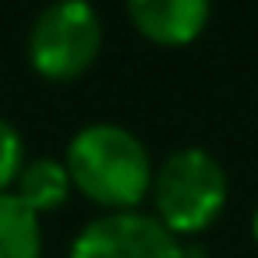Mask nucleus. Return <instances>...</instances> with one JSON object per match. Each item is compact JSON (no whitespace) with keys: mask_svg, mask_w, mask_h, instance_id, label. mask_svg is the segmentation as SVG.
I'll use <instances>...</instances> for the list:
<instances>
[{"mask_svg":"<svg viewBox=\"0 0 258 258\" xmlns=\"http://www.w3.org/2000/svg\"><path fill=\"white\" fill-rule=\"evenodd\" d=\"M64 166L71 187L106 212H135L152 191V156L145 142L110 120L85 124L71 135Z\"/></svg>","mask_w":258,"mask_h":258,"instance_id":"f257e3e1","label":"nucleus"},{"mask_svg":"<svg viewBox=\"0 0 258 258\" xmlns=\"http://www.w3.org/2000/svg\"><path fill=\"white\" fill-rule=\"evenodd\" d=\"M152 216L180 240L209 230L226 209V170L205 149H177L152 173Z\"/></svg>","mask_w":258,"mask_h":258,"instance_id":"f03ea898","label":"nucleus"},{"mask_svg":"<svg viewBox=\"0 0 258 258\" xmlns=\"http://www.w3.org/2000/svg\"><path fill=\"white\" fill-rule=\"evenodd\" d=\"M103 50V18L89 0H53L46 4L25 39V57L32 71L46 82L82 78Z\"/></svg>","mask_w":258,"mask_h":258,"instance_id":"7ed1b4c3","label":"nucleus"},{"mask_svg":"<svg viewBox=\"0 0 258 258\" xmlns=\"http://www.w3.org/2000/svg\"><path fill=\"white\" fill-rule=\"evenodd\" d=\"M68 258H187V251L152 212L135 209L89 219L75 233Z\"/></svg>","mask_w":258,"mask_h":258,"instance_id":"20e7f679","label":"nucleus"},{"mask_svg":"<svg viewBox=\"0 0 258 258\" xmlns=\"http://www.w3.org/2000/svg\"><path fill=\"white\" fill-rule=\"evenodd\" d=\"M127 18L138 36L156 46L195 43L212 15V0H124Z\"/></svg>","mask_w":258,"mask_h":258,"instance_id":"39448f33","label":"nucleus"},{"mask_svg":"<svg viewBox=\"0 0 258 258\" xmlns=\"http://www.w3.org/2000/svg\"><path fill=\"white\" fill-rule=\"evenodd\" d=\"M36 216H46V212H57L64 209V202L71 198V177H68V166L64 159H53V156H36V159H25L15 187H11Z\"/></svg>","mask_w":258,"mask_h":258,"instance_id":"423d86ee","label":"nucleus"},{"mask_svg":"<svg viewBox=\"0 0 258 258\" xmlns=\"http://www.w3.org/2000/svg\"><path fill=\"white\" fill-rule=\"evenodd\" d=\"M0 258H43V223L15 195H0Z\"/></svg>","mask_w":258,"mask_h":258,"instance_id":"0eeeda50","label":"nucleus"},{"mask_svg":"<svg viewBox=\"0 0 258 258\" xmlns=\"http://www.w3.org/2000/svg\"><path fill=\"white\" fill-rule=\"evenodd\" d=\"M22 166H25V138L8 117H0V195L15 187Z\"/></svg>","mask_w":258,"mask_h":258,"instance_id":"6e6552de","label":"nucleus"},{"mask_svg":"<svg viewBox=\"0 0 258 258\" xmlns=\"http://www.w3.org/2000/svg\"><path fill=\"white\" fill-rule=\"evenodd\" d=\"M251 237H254V244H258V209H254V216H251Z\"/></svg>","mask_w":258,"mask_h":258,"instance_id":"1a4fd4ad","label":"nucleus"}]
</instances>
